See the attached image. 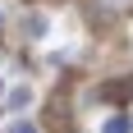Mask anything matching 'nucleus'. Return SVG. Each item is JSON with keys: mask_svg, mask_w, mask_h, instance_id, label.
I'll list each match as a JSON object with an SVG mask.
<instances>
[{"mask_svg": "<svg viewBox=\"0 0 133 133\" xmlns=\"http://www.w3.org/2000/svg\"><path fill=\"white\" fill-rule=\"evenodd\" d=\"M101 96H110V101H129V96H133V78H129V83H106Z\"/></svg>", "mask_w": 133, "mask_h": 133, "instance_id": "1", "label": "nucleus"}, {"mask_svg": "<svg viewBox=\"0 0 133 133\" xmlns=\"http://www.w3.org/2000/svg\"><path fill=\"white\" fill-rule=\"evenodd\" d=\"M28 101H32V92H28V87H18V92H9V106H28Z\"/></svg>", "mask_w": 133, "mask_h": 133, "instance_id": "2", "label": "nucleus"}, {"mask_svg": "<svg viewBox=\"0 0 133 133\" xmlns=\"http://www.w3.org/2000/svg\"><path fill=\"white\" fill-rule=\"evenodd\" d=\"M106 133H133V124H129V119H110Z\"/></svg>", "mask_w": 133, "mask_h": 133, "instance_id": "3", "label": "nucleus"}, {"mask_svg": "<svg viewBox=\"0 0 133 133\" xmlns=\"http://www.w3.org/2000/svg\"><path fill=\"white\" fill-rule=\"evenodd\" d=\"M9 133H37V129H32V124H23V119H18V124H14Z\"/></svg>", "mask_w": 133, "mask_h": 133, "instance_id": "4", "label": "nucleus"}]
</instances>
